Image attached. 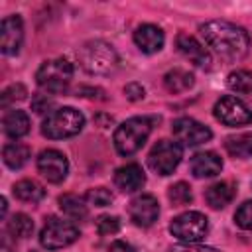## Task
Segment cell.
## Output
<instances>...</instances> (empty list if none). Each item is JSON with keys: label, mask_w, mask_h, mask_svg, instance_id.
<instances>
[{"label": "cell", "mask_w": 252, "mask_h": 252, "mask_svg": "<svg viewBox=\"0 0 252 252\" xmlns=\"http://www.w3.org/2000/svg\"><path fill=\"white\" fill-rule=\"evenodd\" d=\"M173 252H219V250L211 246H201V244H185V246L173 248Z\"/></svg>", "instance_id": "cell-34"}, {"label": "cell", "mask_w": 252, "mask_h": 252, "mask_svg": "<svg viewBox=\"0 0 252 252\" xmlns=\"http://www.w3.org/2000/svg\"><path fill=\"white\" fill-rule=\"evenodd\" d=\"M234 222L242 230H252V201L242 203L234 213Z\"/></svg>", "instance_id": "cell-29"}, {"label": "cell", "mask_w": 252, "mask_h": 252, "mask_svg": "<svg viewBox=\"0 0 252 252\" xmlns=\"http://www.w3.org/2000/svg\"><path fill=\"white\" fill-rule=\"evenodd\" d=\"M146 183L144 169L138 163H126L114 171V185L124 193H134Z\"/></svg>", "instance_id": "cell-16"}, {"label": "cell", "mask_w": 252, "mask_h": 252, "mask_svg": "<svg viewBox=\"0 0 252 252\" xmlns=\"http://www.w3.org/2000/svg\"><path fill=\"white\" fill-rule=\"evenodd\" d=\"M32 156V150L26 146V144H20V142H12V144H6L4 150H2V158H4V163L10 167V169H20L28 163Z\"/></svg>", "instance_id": "cell-20"}, {"label": "cell", "mask_w": 252, "mask_h": 252, "mask_svg": "<svg viewBox=\"0 0 252 252\" xmlns=\"http://www.w3.org/2000/svg\"><path fill=\"white\" fill-rule=\"evenodd\" d=\"M183 158V146L175 140H159L148 154V165L158 175H169Z\"/></svg>", "instance_id": "cell-7"}, {"label": "cell", "mask_w": 252, "mask_h": 252, "mask_svg": "<svg viewBox=\"0 0 252 252\" xmlns=\"http://www.w3.org/2000/svg\"><path fill=\"white\" fill-rule=\"evenodd\" d=\"M6 232L12 238H28L33 232V220L24 213H16L6 222Z\"/></svg>", "instance_id": "cell-25"}, {"label": "cell", "mask_w": 252, "mask_h": 252, "mask_svg": "<svg viewBox=\"0 0 252 252\" xmlns=\"http://www.w3.org/2000/svg\"><path fill=\"white\" fill-rule=\"evenodd\" d=\"M213 114L224 126H244L252 122V110L232 94L220 96L213 106Z\"/></svg>", "instance_id": "cell-9"}, {"label": "cell", "mask_w": 252, "mask_h": 252, "mask_svg": "<svg viewBox=\"0 0 252 252\" xmlns=\"http://www.w3.org/2000/svg\"><path fill=\"white\" fill-rule=\"evenodd\" d=\"M96 230L100 236H108V234H116L120 230V220L118 217H110V215H102L96 220Z\"/></svg>", "instance_id": "cell-30"}, {"label": "cell", "mask_w": 252, "mask_h": 252, "mask_svg": "<svg viewBox=\"0 0 252 252\" xmlns=\"http://www.w3.org/2000/svg\"><path fill=\"white\" fill-rule=\"evenodd\" d=\"M205 43L224 61H240L250 51V35L244 28L226 22L211 20L199 28Z\"/></svg>", "instance_id": "cell-1"}, {"label": "cell", "mask_w": 252, "mask_h": 252, "mask_svg": "<svg viewBox=\"0 0 252 252\" xmlns=\"http://www.w3.org/2000/svg\"><path fill=\"white\" fill-rule=\"evenodd\" d=\"M12 191H14V197H18L24 203H32V205L33 203H39L45 197V189L37 181H33V179H22V181H18Z\"/></svg>", "instance_id": "cell-22"}, {"label": "cell", "mask_w": 252, "mask_h": 252, "mask_svg": "<svg viewBox=\"0 0 252 252\" xmlns=\"http://www.w3.org/2000/svg\"><path fill=\"white\" fill-rule=\"evenodd\" d=\"M236 195V187L230 181H219L213 183L207 191H205V199L209 203V207L213 209H224Z\"/></svg>", "instance_id": "cell-18"}, {"label": "cell", "mask_w": 252, "mask_h": 252, "mask_svg": "<svg viewBox=\"0 0 252 252\" xmlns=\"http://www.w3.org/2000/svg\"><path fill=\"white\" fill-rule=\"evenodd\" d=\"M24 41V24L20 16H6L0 24V51L16 55Z\"/></svg>", "instance_id": "cell-13"}, {"label": "cell", "mask_w": 252, "mask_h": 252, "mask_svg": "<svg viewBox=\"0 0 252 252\" xmlns=\"http://www.w3.org/2000/svg\"><path fill=\"white\" fill-rule=\"evenodd\" d=\"M26 94H28V91H26V87L24 85H20V83H16V85H10L4 93H2V106L6 108L10 102H14V100H24L26 98Z\"/></svg>", "instance_id": "cell-31"}, {"label": "cell", "mask_w": 252, "mask_h": 252, "mask_svg": "<svg viewBox=\"0 0 252 252\" xmlns=\"http://www.w3.org/2000/svg\"><path fill=\"white\" fill-rule=\"evenodd\" d=\"M2 126H4V132L8 138L18 140L30 132V116L24 110H10L4 114Z\"/></svg>", "instance_id": "cell-19"}, {"label": "cell", "mask_w": 252, "mask_h": 252, "mask_svg": "<svg viewBox=\"0 0 252 252\" xmlns=\"http://www.w3.org/2000/svg\"><path fill=\"white\" fill-rule=\"evenodd\" d=\"M189 169L199 179H203V177H215L222 169V159L215 152H197L191 158V161H189Z\"/></svg>", "instance_id": "cell-17"}, {"label": "cell", "mask_w": 252, "mask_h": 252, "mask_svg": "<svg viewBox=\"0 0 252 252\" xmlns=\"http://www.w3.org/2000/svg\"><path fill=\"white\" fill-rule=\"evenodd\" d=\"M37 171L49 183H61L69 173V161L59 150H43L37 156Z\"/></svg>", "instance_id": "cell-11"}, {"label": "cell", "mask_w": 252, "mask_h": 252, "mask_svg": "<svg viewBox=\"0 0 252 252\" xmlns=\"http://www.w3.org/2000/svg\"><path fill=\"white\" fill-rule=\"evenodd\" d=\"M175 47H177V51L185 57V59H189L193 65H197V67H201V69H209L211 67V53L207 51V47H203L193 35H189V33H177V37H175Z\"/></svg>", "instance_id": "cell-14"}, {"label": "cell", "mask_w": 252, "mask_h": 252, "mask_svg": "<svg viewBox=\"0 0 252 252\" xmlns=\"http://www.w3.org/2000/svg\"><path fill=\"white\" fill-rule=\"evenodd\" d=\"M77 238H79V228L73 222L57 219V217L47 219V222L43 224V228L39 232V242L47 250L65 248V246L73 244Z\"/></svg>", "instance_id": "cell-8"}, {"label": "cell", "mask_w": 252, "mask_h": 252, "mask_svg": "<svg viewBox=\"0 0 252 252\" xmlns=\"http://www.w3.org/2000/svg\"><path fill=\"white\" fill-rule=\"evenodd\" d=\"M85 126V116L73 108V106H63L51 110L43 122H41V134L49 140H63L79 134Z\"/></svg>", "instance_id": "cell-3"}, {"label": "cell", "mask_w": 252, "mask_h": 252, "mask_svg": "<svg viewBox=\"0 0 252 252\" xmlns=\"http://www.w3.org/2000/svg\"><path fill=\"white\" fill-rule=\"evenodd\" d=\"M124 94H126L130 100H142L144 94H146V91H144V87H142L140 83H128V85L124 87Z\"/></svg>", "instance_id": "cell-33"}, {"label": "cell", "mask_w": 252, "mask_h": 252, "mask_svg": "<svg viewBox=\"0 0 252 252\" xmlns=\"http://www.w3.org/2000/svg\"><path fill=\"white\" fill-rule=\"evenodd\" d=\"M169 232L185 244H197L209 232V219L199 211L181 213L169 222Z\"/></svg>", "instance_id": "cell-6"}, {"label": "cell", "mask_w": 252, "mask_h": 252, "mask_svg": "<svg viewBox=\"0 0 252 252\" xmlns=\"http://www.w3.org/2000/svg\"><path fill=\"white\" fill-rule=\"evenodd\" d=\"M195 83V77L185 69H171L163 75V85L169 93H185Z\"/></svg>", "instance_id": "cell-23"}, {"label": "cell", "mask_w": 252, "mask_h": 252, "mask_svg": "<svg viewBox=\"0 0 252 252\" xmlns=\"http://www.w3.org/2000/svg\"><path fill=\"white\" fill-rule=\"evenodd\" d=\"M53 106V100L47 96V94H35L33 98H32V108L37 112V114H43V112H47L49 114V108Z\"/></svg>", "instance_id": "cell-32"}, {"label": "cell", "mask_w": 252, "mask_h": 252, "mask_svg": "<svg viewBox=\"0 0 252 252\" xmlns=\"http://www.w3.org/2000/svg\"><path fill=\"white\" fill-rule=\"evenodd\" d=\"M81 65L94 75H108L118 65V55L112 49V45L104 41H89L79 51Z\"/></svg>", "instance_id": "cell-5"}, {"label": "cell", "mask_w": 252, "mask_h": 252, "mask_svg": "<svg viewBox=\"0 0 252 252\" xmlns=\"http://www.w3.org/2000/svg\"><path fill=\"white\" fill-rule=\"evenodd\" d=\"M224 150L228 152V156L238 158V159L252 158V132L228 136L224 142Z\"/></svg>", "instance_id": "cell-21"}, {"label": "cell", "mask_w": 252, "mask_h": 252, "mask_svg": "<svg viewBox=\"0 0 252 252\" xmlns=\"http://www.w3.org/2000/svg\"><path fill=\"white\" fill-rule=\"evenodd\" d=\"M59 209L73 220H83L87 217V205L85 199L73 193H65L59 197Z\"/></svg>", "instance_id": "cell-24"}, {"label": "cell", "mask_w": 252, "mask_h": 252, "mask_svg": "<svg viewBox=\"0 0 252 252\" xmlns=\"http://www.w3.org/2000/svg\"><path fill=\"white\" fill-rule=\"evenodd\" d=\"M167 197L169 201L173 203V207H183V205H189L193 201V193H191V187L185 183V181H179V183H173L167 191Z\"/></svg>", "instance_id": "cell-27"}, {"label": "cell", "mask_w": 252, "mask_h": 252, "mask_svg": "<svg viewBox=\"0 0 252 252\" xmlns=\"http://www.w3.org/2000/svg\"><path fill=\"white\" fill-rule=\"evenodd\" d=\"M128 213H130V220L136 226L148 228L158 220V215H159L158 199L154 195H148V193L138 195V197L132 199V203L128 207Z\"/></svg>", "instance_id": "cell-12"}, {"label": "cell", "mask_w": 252, "mask_h": 252, "mask_svg": "<svg viewBox=\"0 0 252 252\" xmlns=\"http://www.w3.org/2000/svg\"><path fill=\"white\" fill-rule=\"evenodd\" d=\"M226 85L230 91L238 94H252V71L248 69H236L228 75Z\"/></svg>", "instance_id": "cell-26"}, {"label": "cell", "mask_w": 252, "mask_h": 252, "mask_svg": "<svg viewBox=\"0 0 252 252\" xmlns=\"http://www.w3.org/2000/svg\"><path fill=\"white\" fill-rule=\"evenodd\" d=\"M163 41H165L163 30L154 24H142L134 32V43L144 53H158L163 47Z\"/></svg>", "instance_id": "cell-15"}, {"label": "cell", "mask_w": 252, "mask_h": 252, "mask_svg": "<svg viewBox=\"0 0 252 252\" xmlns=\"http://www.w3.org/2000/svg\"><path fill=\"white\" fill-rule=\"evenodd\" d=\"M112 193L106 189V187H94V189H89L87 195H85V201L89 205H94V207H108L112 203Z\"/></svg>", "instance_id": "cell-28"}, {"label": "cell", "mask_w": 252, "mask_h": 252, "mask_svg": "<svg viewBox=\"0 0 252 252\" xmlns=\"http://www.w3.org/2000/svg\"><path fill=\"white\" fill-rule=\"evenodd\" d=\"M108 252H136L128 242H122V240H116V242H112L110 244V248H108Z\"/></svg>", "instance_id": "cell-35"}, {"label": "cell", "mask_w": 252, "mask_h": 252, "mask_svg": "<svg viewBox=\"0 0 252 252\" xmlns=\"http://www.w3.org/2000/svg\"><path fill=\"white\" fill-rule=\"evenodd\" d=\"M171 132L175 136V142H179L183 148H195V146L205 144L213 138V132L205 124H201L189 116L177 118L171 124Z\"/></svg>", "instance_id": "cell-10"}, {"label": "cell", "mask_w": 252, "mask_h": 252, "mask_svg": "<svg viewBox=\"0 0 252 252\" xmlns=\"http://www.w3.org/2000/svg\"><path fill=\"white\" fill-rule=\"evenodd\" d=\"M35 81L43 91L51 94H61L69 89L73 81V65L67 59H49L37 69Z\"/></svg>", "instance_id": "cell-4"}, {"label": "cell", "mask_w": 252, "mask_h": 252, "mask_svg": "<svg viewBox=\"0 0 252 252\" xmlns=\"http://www.w3.org/2000/svg\"><path fill=\"white\" fill-rule=\"evenodd\" d=\"M154 120L148 116H134L128 118L126 122H122L116 130H114V148L120 156H132L136 154L146 140L150 138Z\"/></svg>", "instance_id": "cell-2"}]
</instances>
